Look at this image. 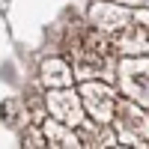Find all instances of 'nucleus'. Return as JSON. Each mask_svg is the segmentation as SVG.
I'll use <instances>...</instances> for the list:
<instances>
[]
</instances>
